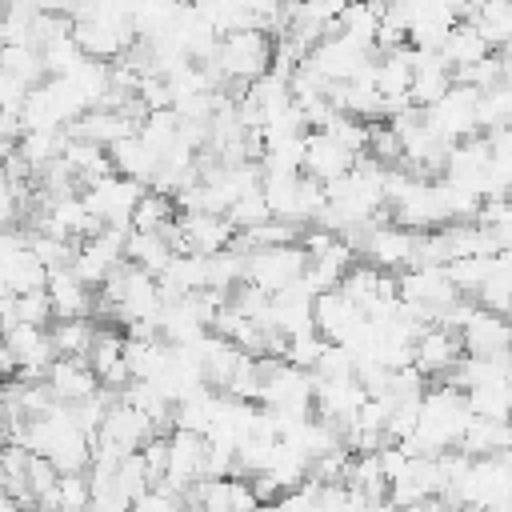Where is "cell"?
I'll list each match as a JSON object with an SVG mask.
<instances>
[{"label": "cell", "instance_id": "obj_22", "mask_svg": "<svg viewBox=\"0 0 512 512\" xmlns=\"http://www.w3.org/2000/svg\"><path fill=\"white\" fill-rule=\"evenodd\" d=\"M48 340H52V352L56 356L84 360L88 348H92V340H96V324L92 320H52Z\"/></svg>", "mask_w": 512, "mask_h": 512}, {"label": "cell", "instance_id": "obj_24", "mask_svg": "<svg viewBox=\"0 0 512 512\" xmlns=\"http://www.w3.org/2000/svg\"><path fill=\"white\" fill-rule=\"evenodd\" d=\"M172 220H176L172 196H160V192H148V188H144V196L136 200V208H132V216H128V228H132V232H164Z\"/></svg>", "mask_w": 512, "mask_h": 512}, {"label": "cell", "instance_id": "obj_7", "mask_svg": "<svg viewBox=\"0 0 512 512\" xmlns=\"http://www.w3.org/2000/svg\"><path fill=\"white\" fill-rule=\"evenodd\" d=\"M148 436H152L148 416L136 412V408L116 404V408L104 416V424L96 428V436H92L88 444H100V448H108L112 456H128V452H140Z\"/></svg>", "mask_w": 512, "mask_h": 512}, {"label": "cell", "instance_id": "obj_39", "mask_svg": "<svg viewBox=\"0 0 512 512\" xmlns=\"http://www.w3.org/2000/svg\"><path fill=\"white\" fill-rule=\"evenodd\" d=\"M12 148H16V144H8V140H0V164H4V156H8Z\"/></svg>", "mask_w": 512, "mask_h": 512}, {"label": "cell", "instance_id": "obj_25", "mask_svg": "<svg viewBox=\"0 0 512 512\" xmlns=\"http://www.w3.org/2000/svg\"><path fill=\"white\" fill-rule=\"evenodd\" d=\"M508 288H512V276H508V252H496L492 260V272L488 280L476 288V308L480 312H492V316H504L508 312Z\"/></svg>", "mask_w": 512, "mask_h": 512}, {"label": "cell", "instance_id": "obj_15", "mask_svg": "<svg viewBox=\"0 0 512 512\" xmlns=\"http://www.w3.org/2000/svg\"><path fill=\"white\" fill-rule=\"evenodd\" d=\"M456 336H460L464 356H500V352H508V324H504V316H492V312H480V308L468 316V324Z\"/></svg>", "mask_w": 512, "mask_h": 512}, {"label": "cell", "instance_id": "obj_4", "mask_svg": "<svg viewBox=\"0 0 512 512\" xmlns=\"http://www.w3.org/2000/svg\"><path fill=\"white\" fill-rule=\"evenodd\" d=\"M424 128L444 144H460L468 136H480L476 132V92L464 84H452L432 108H424Z\"/></svg>", "mask_w": 512, "mask_h": 512}, {"label": "cell", "instance_id": "obj_1", "mask_svg": "<svg viewBox=\"0 0 512 512\" xmlns=\"http://www.w3.org/2000/svg\"><path fill=\"white\" fill-rule=\"evenodd\" d=\"M268 64H272V36L264 32H232V36H220L216 40V56H212V68L224 76V84L232 88H248L252 80L268 76Z\"/></svg>", "mask_w": 512, "mask_h": 512}, {"label": "cell", "instance_id": "obj_23", "mask_svg": "<svg viewBox=\"0 0 512 512\" xmlns=\"http://www.w3.org/2000/svg\"><path fill=\"white\" fill-rule=\"evenodd\" d=\"M512 120V84H496L488 92H476V132H500Z\"/></svg>", "mask_w": 512, "mask_h": 512}, {"label": "cell", "instance_id": "obj_18", "mask_svg": "<svg viewBox=\"0 0 512 512\" xmlns=\"http://www.w3.org/2000/svg\"><path fill=\"white\" fill-rule=\"evenodd\" d=\"M508 444H512L508 420H476L472 416L456 452H464V456H500V452H508Z\"/></svg>", "mask_w": 512, "mask_h": 512}, {"label": "cell", "instance_id": "obj_41", "mask_svg": "<svg viewBox=\"0 0 512 512\" xmlns=\"http://www.w3.org/2000/svg\"><path fill=\"white\" fill-rule=\"evenodd\" d=\"M4 8H8V4H0V20H4Z\"/></svg>", "mask_w": 512, "mask_h": 512}, {"label": "cell", "instance_id": "obj_3", "mask_svg": "<svg viewBox=\"0 0 512 512\" xmlns=\"http://www.w3.org/2000/svg\"><path fill=\"white\" fill-rule=\"evenodd\" d=\"M140 196H144V184L124 180V176H116V172L92 180V184L80 192L84 208H88L104 228H120V232H132V228H128V216H132V208H136Z\"/></svg>", "mask_w": 512, "mask_h": 512}, {"label": "cell", "instance_id": "obj_13", "mask_svg": "<svg viewBox=\"0 0 512 512\" xmlns=\"http://www.w3.org/2000/svg\"><path fill=\"white\" fill-rule=\"evenodd\" d=\"M44 388L52 392L56 404H80L96 392V376L88 368V360H72V356H56L48 364V376H44Z\"/></svg>", "mask_w": 512, "mask_h": 512}, {"label": "cell", "instance_id": "obj_28", "mask_svg": "<svg viewBox=\"0 0 512 512\" xmlns=\"http://www.w3.org/2000/svg\"><path fill=\"white\" fill-rule=\"evenodd\" d=\"M464 404L476 420H504L508 416V380L500 384H480L464 392Z\"/></svg>", "mask_w": 512, "mask_h": 512}, {"label": "cell", "instance_id": "obj_16", "mask_svg": "<svg viewBox=\"0 0 512 512\" xmlns=\"http://www.w3.org/2000/svg\"><path fill=\"white\" fill-rule=\"evenodd\" d=\"M436 56L444 60L448 72H464V68H472V64H480V60L488 56V44H484L464 20H456V24L448 28V36L440 40Z\"/></svg>", "mask_w": 512, "mask_h": 512}, {"label": "cell", "instance_id": "obj_17", "mask_svg": "<svg viewBox=\"0 0 512 512\" xmlns=\"http://www.w3.org/2000/svg\"><path fill=\"white\" fill-rule=\"evenodd\" d=\"M168 260H172V248H168V240L160 232H128L124 236V264L148 272L152 280L164 272Z\"/></svg>", "mask_w": 512, "mask_h": 512}, {"label": "cell", "instance_id": "obj_30", "mask_svg": "<svg viewBox=\"0 0 512 512\" xmlns=\"http://www.w3.org/2000/svg\"><path fill=\"white\" fill-rule=\"evenodd\" d=\"M40 64H44V76H48V80H64V76H72V72L84 64V56H80V48L72 44V36H64V40L40 48Z\"/></svg>", "mask_w": 512, "mask_h": 512}, {"label": "cell", "instance_id": "obj_38", "mask_svg": "<svg viewBox=\"0 0 512 512\" xmlns=\"http://www.w3.org/2000/svg\"><path fill=\"white\" fill-rule=\"evenodd\" d=\"M404 512H460V508L444 504L440 496H428V500H420V504H412V508H404Z\"/></svg>", "mask_w": 512, "mask_h": 512}, {"label": "cell", "instance_id": "obj_21", "mask_svg": "<svg viewBox=\"0 0 512 512\" xmlns=\"http://www.w3.org/2000/svg\"><path fill=\"white\" fill-rule=\"evenodd\" d=\"M108 160H112V172H116V176L136 180V184H148L152 172H156V156H152L136 136L112 144V148H108Z\"/></svg>", "mask_w": 512, "mask_h": 512}, {"label": "cell", "instance_id": "obj_5", "mask_svg": "<svg viewBox=\"0 0 512 512\" xmlns=\"http://www.w3.org/2000/svg\"><path fill=\"white\" fill-rule=\"evenodd\" d=\"M372 60H376V48H360V44H352V40L328 32V36L308 52L304 64H308L320 80H328V84H348V80L360 76Z\"/></svg>", "mask_w": 512, "mask_h": 512}, {"label": "cell", "instance_id": "obj_20", "mask_svg": "<svg viewBox=\"0 0 512 512\" xmlns=\"http://www.w3.org/2000/svg\"><path fill=\"white\" fill-rule=\"evenodd\" d=\"M60 160L72 168V176L80 180V188H88L92 180H100V176H108V172H112L108 148H100V144H88V140H68Z\"/></svg>", "mask_w": 512, "mask_h": 512}, {"label": "cell", "instance_id": "obj_11", "mask_svg": "<svg viewBox=\"0 0 512 512\" xmlns=\"http://www.w3.org/2000/svg\"><path fill=\"white\" fill-rule=\"evenodd\" d=\"M460 356H464L460 336L448 332V328H424V332L412 340V368H416L424 380H428V376H448Z\"/></svg>", "mask_w": 512, "mask_h": 512}, {"label": "cell", "instance_id": "obj_12", "mask_svg": "<svg viewBox=\"0 0 512 512\" xmlns=\"http://www.w3.org/2000/svg\"><path fill=\"white\" fill-rule=\"evenodd\" d=\"M356 164L352 152H344L332 136L324 132H304V156H300V172L312 176L316 184H332L336 176H344Z\"/></svg>", "mask_w": 512, "mask_h": 512}, {"label": "cell", "instance_id": "obj_31", "mask_svg": "<svg viewBox=\"0 0 512 512\" xmlns=\"http://www.w3.org/2000/svg\"><path fill=\"white\" fill-rule=\"evenodd\" d=\"M88 480L84 472H72V476H60L56 488H52V512H88Z\"/></svg>", "mask_w": 512, "mask_h": 512}, {"label": "cell", "instance_id": "obj_40", "mask_svg": "<svg viewBox=\"0 0 512 512\" xmlns=\"http://www.w3.org/2000/svg\"><path fill=\"white\" fill-rule=\"evenodd\" d=\"M256 512H280V508H276V504H260Z\"/></svg>", "mask_w": 512, "mask_h": 512}, {"label": "cell", "instance_id": "obj_19", "mask_svg": "<svg viewBox=\"0 0 512 512\" xmlns=\"http://www.w3.org/2000/svg\"><path fill=\"white\" fill-rule=\"evenodd\" d=\"M64 144H68V136H64L60 128H32V132H24V136L16 140V152H20V160H24L32 172H44L52 160L64 156Z\"/></svg>", "mask_w": 512, "mask_h": 512}, {"label": "cell", "instance_id": "obj_8", "mask_svg": "<svg viewBox=\"0 0 512 512\" xmlns=\"http://www.w3.org/2000/svg\"><path fill=\"white\" fill-rule=\"evenodd\" d=\"M412 244H416V232H404L396 224H372V232L364 236L360 256H368L372 268L396 276L412 264Z\"/></svg>", "mask_w": 512, "mask_h": 512}, {"label": "cell", "instance_id": "obj_6", "mask_svg": "<svg viewBox=\"0 0 512 512\" xmlns=\"http://www.w3.org/2000/svg\"><path fill=\"white\" fill-rule=\"evenodd\" d=\"M364 324V316H360V308L356 304H348L336 288L332 292H320V296H312V332L324 340V344H348L352 336H356V328Z\"/></svg>", "mask_w": 512, "mask_h": 512}, {"label": "cell", "instance_id": "obj_32", "mask_svg": "<svg viewBox=\"0 0 512 512\" xmlns=\"http://www.w3.org/2000/svg\"><path fill=\"white\" fill-rule=\"evenodd\" d=\"M12 312H16V324H28V328H48L52 324V304H48L44 288L12 296Z\"/></svg>", "mask_w": 512, "mask_h": 512}, {"label": "cell", "instance_id": "obj_26", "mask_svg": "<svg viewBox=\"0 0 512 512\" xmlns=\"http://www.w3.org/2000/svg\"><path fill=\"white\" fill-rule=\"evenodd\" d=\"M0 72H8L12 80H20L24 88H36L44 84V64H40V52L32 44H4L0 48Z\"/></svg>", "mask_w": 512, "mask_h": 512}, {"label": "cell", "instance_id": "obj_34", "mask_svg": "<svg viewBox=\"0 0 512 512\" xmlns=\"http://www.w3.org/2000/svg\"><path fill=\"white\" fill-rule=\"evenodd\" d=\"M352 368H356V360L340 348V344H328L324 352H320V360H316V368L308 372L312 380H348L352 376Z\"/></svg>", "mask_w": 512, "mask_h": 512}, {"label": "cell", "instance_id": "obj_14", "mask_svg": "<svg viewBox=\"0 0 512 512\" xmlns=\"http://www.w3.org/2000/svg\"><path fill=\"white\" fill-rule=\"evenodd\" d=\"M48 304H52V320H88L96 312V292H88L72 272H52L44 280Z\"/></svg>", "mask_w": 512, "mask_h": 512}, {"label": "cell", "instance_id": "obj_37", "mask_svg": "<svg viewBox=\"0 0 512 512\" xmlns=\"http://www.w3.org/2000/svg\"><path fill=\"white\" fill-rule=\"evenodd\" d=\"M28 92H32V88H24V84H20V80H12L8 72H0V112H16V116H20V108H24Z\"/></svg>", "mask_w": 512, "mask_h": 512}, {"label": "cell", "instance_id": "obj_9", "mask_svg": "<svg viewBox=\"0 0 512 512\" xmlns=\"http://www.w3.org/2000/svg\"><path fill=\"white\" fill-rule=\"evenodd\" d=\"M336 292H340L348 304H356V308H360V316H364V312H372L380 300H392V296H396V276H388V272L372 268L368 260H356V264L340 276Z\"/></svg>", "mask_w": 512, "mask_h": 512}, {"label": "cell", "instance_id": "obj_33", "mask_svg": "<svg viewBox=\"0 0 512 512\" xmlns=\"http://www.w3.org/2000/svg\"><path fill=\"white\" fill-rule=\"evenodd\" d=\"M324 348H328V344H324V340H320L316 332H304V336H292V340L284 344V364H292V368H300V372H312Z\"/></svg>", "mask_w": 512, "mask_h": 512}, {"label": "cell", "instance_id": "obj_10", "mask_svg": "<svg viewBox=\"0 0 512 512\" xmlns=\"http://www.w3.org/2000/svg\"><path fill=\"white\" fill-rule=\"evenodd\" d=\"M264 324H268L272 332H280L284 340L312 332V292L296 280V284H288L284 292L268 296V316H264Z\"/></svg>", "mask_w": 512, "mask_h": 512}, {"label": "cell", "instance_id": "obj_36", "mask_svg": "<svg viewBox=\"0 0 512 512\" xmlns=\"http://www.w3.org/2000/svg\"><path fill=\"white\" fill-rule=\"evenodd\" d=\"M88 512H132V500L124 492H116V484H108L88 496Z\"/></svg>", "mask_w": 512, "mask_h": 512}, {"label": "cell", "instance_id": "obj_2", "mask_svg": "<svg viewBox=\"0 0 512 512\" xmlns=\"http://www.w3.org/2000/svg\"><path fill=\"white\" fill-rule=\"evenodd\" d=\"M304 264H308V256L300 252V244L252 248V252H244V284L260 288L264 296H276V292H284L288 284H296L304 276Z\"/></svg>", "mask_w": 512, "mask_h": 512}, {"label": "cell", "instance_id": "obj_29", "mask_svg": "<svg viewBox=\"0 0 512 512\" xmlns=\"http://www.w3.org/2000/svg\"><path fill=\"white\" fill-rule=\"evenodd\" d=\"M112 484H116V492H124L132 504H136L144 492H152V476H148V468H144L140 452H128V456H120V460H116Z\"/></svg>", "mask_w": 512, "mask_h": 512}, {"label": "cell", "instance_id": "obj_35", "mask_svg": "<svg viewBox=\"0 0 512 512\" xmlns=\"http://www.w3.org/2000/svg\"><path fill=\"white\" fill-rule=\"evenodd\" d=\"M140 460H144V468L152 476V488H156L160 476H164V464H168V436H148L144 448H140Z\"/></svg>", "mask_w": 512, "mask_h": 512}, {"label": "cell", "instance_id": "obj_27", "mask_svg": "<svg viewBox=\"0 0 512 512\" xmlns=\"http://www.w3.org/2000/svg\"><path fill=\"white\" fill-rule=\"evenodd\" d=\"M176 132H180L176 112H172V108H160V112H148V116H144V124L136 128V140L160 160V156L176 144Z\"/></svg>", "mask_w": 512, "mask_h": 512}]
</instances>
